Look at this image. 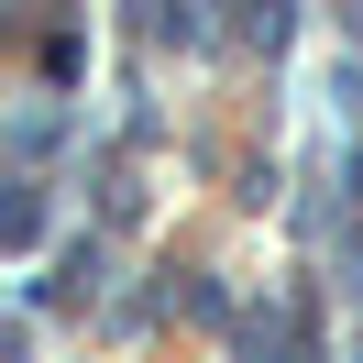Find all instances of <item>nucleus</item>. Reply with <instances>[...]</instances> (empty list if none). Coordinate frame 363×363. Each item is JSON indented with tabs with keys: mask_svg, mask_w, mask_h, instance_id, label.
<instances>
[{
	"mask_svg": "<svg viewBox=\"0 0 363 363\" xmlns=\"http://www.w3.org/2000/svg\"><path fill=\"white\" fill-rule=\"evenodd\" d=\"M231 11H242V23H231V45H286V0H231Z\"/></svg>",
	"mask_w": 363,
	"mask_h": 363,
	"instance_id": "f257e3e1",
	"label": "nucleus"
},
{
	"mask_svg": "<svg viewBox=\"0 0 363 363\" xmlns=\"http://www.w3.org/2000/svg\"><path fill=\"white\" fill-rule=\"evenodd\" d=\"M155 33L165 45H209V0H155Z\"/></svg>",
	"mask_w": 363,
	"mask_h": 363,
	"instance_id": "f03ea898",
	"label": "nucleus"
},
{
	"mask_svg": "<svg viewBox=\"0 0 363 363\" xmlns=\"http://www.w3.org/2000/svg\"><path fill=\"white\" fill-rule=\"evenodd\" d=\"M33 231H45V187H33V177H23V187H11V242H23V253H33Z\"/></svg>",
	"mask_w": 363,
	"mask_h": 363,
	"instance_id": "7ed1b4c3",
	"label": "nucleus"
},
{
	"mask_svg": "<svg viewBox=\"0 0 363 363\" xmlns=\"http://www.w3.org/2000/svg\"><path fill=\"white\" fill-rule=\"evenodd\" d=\"M341 231L363 242V155H352V199H341Z\"/></svg>",
	"mask_w": 363,
	"mask_h": 363,
	"instance_id": "20e7f679",
	"label": "nucleus"
}]
</instances>
